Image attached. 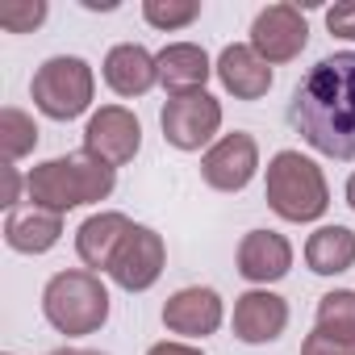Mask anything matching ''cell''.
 <instances>
[{
	"label": "cell",
	"mask_w": 355,
	"mask_h": 355,
	"mask_svg": "<svg viewBox=\"0 0 355 355\" xmlns=\"http://www.w3.org/2000/svg\"><path fill=\"white\" fill-rule=\"evenodd\" d=\"M255 171H259V146L243 130L218 138L201 159V180L218 193H243L255 180Z\"/></svg>",
	"instance_id": "obj_9"
},
{
	"label": "cell",
	"mask_w": 355,
	"mask_h": 355,
	"mask_svg": "<svg viewBox=\"0 0 355 355\" xmlns=\"http://www.w3.org/2000/svg\"><path fill=\"white\" fill-rule=\"evenodd\" d=\"M268 205L284 222H318L330 205L322 167L301 150H280L268 163Z\"/></svg>",
	"instance_id": "obj_4"
},
{
	"label": "cell",
	"mask_w": 355,
	"mask_h": 355,
	"mask_svg": "<svg viewBox=\"0 0 355 355\" xmlns=\"http://www.w3.org/2000/svg\"><path fill=\"white\" fill-rule=\"evenodd\" d=\"M130 230H134V222H130L125 214H92V218L76 230V255H80L88 268L109 272V268H113V255H117V247L125 243Z\"/></svg>",
	"instance_id": "obj_17"
},
{
	"label": "cell",
	"mask_w": 355,
	"mask_h": 355,
	"mask_svg": "<svg viewBox=\"0 0 355 355\" xmlns=\"http://www.w3.org/2000/svg\"><path fill=\"white\" fill-rule=\"evenodd\" d=\"M117 184V167L92 159V155H63V159H46L26 175L30 201L38 209L51 214H67L92 201H105Z\"/></svg>",
	"instance_id": "obj_2"
},
{
	"label": "cell",
	"mask_w": 355,
	"mask_h": 355,
	"mask_svg": "<svg viewBox=\"0 0 355 355\" xmlns=\"http://www.w3.org/2000/svg\"><path fill=\"white\" fill-rule=\"evenodd\" d=\"M46 355H105V351H84V347H59V351H46Z\"/></svg>",
	"instance_id": "obj_28"
},
{
	"label": "cell",
	"mask_w": 355,
	"mask_h": 355,
	"mask_svg": "<svg viewBox=\"0 0 355 355\" xmlns=\"http://www.w3.org/2000/svg\"><path fill=\"white\" fill-rule=\"evenodd\" d=\"M305 263L318 276H338L355 268V230L347 226H318L305 243Z\"/></svg>",
	"instance_id": "obj_19"
},
{
	"label": "cell",
	"mask_w": 355,
	"mask_h": 355,
	"mask_svg": "<svg viewBox=\"0 0 355 355\" xmlns=\"http://www.w3.org/2000/svg\"><path fill=\"white\" fill-rule=\"evenodd\" d=\"M34 146H38V125H34V117L21 113V109H13V105L0 109V150H5V163L26 159Z\"/></svg>",
	"instance_id": "obj_20"
},
{
	"label": "cell",
	"mask_w": 355,
	"mask_h": 355,
	"mask_svg": "<svg viewBox=\"0 0 355 355\" xmlns=\"http://www.w3.org/2000/svg\"><path fill=\"white\" fill-rule=\"evenodd\" d=\"M163 263H167V247H163V234H155L150 226H134L125 234V243L117 247L113 255V284L125 288V293H146L159 276H163Z\"/></svg>",
	"instance_id": "obj_10"
},
{
	"label": "cell",
	"mask_w": 355,
	"mask_h": 355,
	"mask_svg": "<svg viewBox=\"0 0 355 355\" xmlns=\"http://www.w3.org/2000/svg\"><path fill=\"white\" fill-rule=\"evenodd\" d=\"M293 268V247L276 230H251L239 243V276L251 284H276Z\"/></svg>",
	"instance_id": "obj_12"
},
{
	"label": "cell",
	"mask_w": 355,
	"mask_h": 355,
	"mask_svg": "<svg viewBox=\"0 0 355 355\" xmlns=\"http://www.w3.org/2000/svg\"><path fill=\"white\" fill-rule=\"evenodd\" d=\"M0 171H5V201H0V205L13 209V205H17V193H21V175H17V167H13V163H5Z\"/></svg>",
	"instance_id": "obj_26"
},
{
	"label": "cell",
	"mask_w": 355,
	"mask_h": 355,
	"mask_svg": "<svg viewBox=\"0 0 355 355\" xmlns=\"http://www.w3.org/2000/svg\"><path fill=\"white\" fill-rule=\"evenodd\" d=\"M326 30H330L334 38H351V42H355V0L326 9Z\"/></svg>",
	"instance_id": "obj_25"
},
{
	"label": "cell",
	"mask_w": 355,
	"mask_h": 355,
	"mask_svg": "<svg viewBox=\"0 0 355 355\" xmlns=\"http://www.w3.org/2000/svg\"><path fill=\"white\" fill-rule=\"evenodd\" d=\"M42 313L46 322L76 338V334H96L105 322H109V288L101 284L96 272H84V268H71V272H59L46 280L42 288Z\"/></svg>",
	"instance_id": "obj_3"
},
{
	"label": "cell",
	"mask_w": 355,
	"mask_h": 355,
	"mask_svg": "<svg viewBox=\"0 0 355 355\" xmlns=\"http://www.w3.org/2000/svg\"><path fill=\"white\" fill-rule=\"evenodd\" d=\"M318 330L355 343V293L351 288H334L318 301Z\"/></svg>",
	"instance_id": "obj_21"
},
{
	"label": "cell",
	"mask_w": 355,
	"mask_h": 355,
	"mask_svg": "<svg viewBox=\"0 0 355 355\" xmlns=\"http://www.w3.org/2000/svg\"><path fill=\"white\" fill-rule=\"evenodd\" d=\"M218 80H222V88H226L230 96H239V101H263L268 88H272V67H268L251 46L234 42V46H226V51L218 55Z\"/></svg>",
	"instance_id": "obj_16"
},
{
	"label": "cell",
	"mask_w": 355,
	"mask_h": 355,
	"mask_svg": "<svg viewBox=\"0 0 355 355\" xmlns=\"http://www.w3.org/2000/svg\"><path fill=\"white\" fill-rule=\"evenodd\" d=\"M347 205L355 209V175H351V180H347Z\"/></svg>",
	"instance_id": "obj_29"
},
{
	"label": "cell",
	"mask_w": 355,
	"mask_h": 355,
	"mask_svg": "<svg viewBox=\"0 0 355 355\" xmlns=\"http://www.w3.org/2000/svg\"><path fill=\"white\" fill-rule=\"evenodd\" d=\"M142 17L155 30H184L201 17V0H146Z\"/></svg>",
	"instance_id": "obj_22"
},
{
	"label": "cell",
	"mask_w": 355,
	"mask_h": 355,
	"mask_svg": "<svg viewBox=\"0 0 355 355\" xmlns=\"http://www.w3.org/2000/svg\"><path fill=\"white\" fill-rule=\"evenodd\" d=\"M63 239V214H51V209H13L9 222H5V243L21 255H42L51 251L55 243Z\"/></svg>",
	"instance_id": "obj_18"
},
{
	"label": "cell",
	"mask_w": 355,
	"mask_h": 355,
	"mask_svg": "<svg viewBox=\"0 0 355 355\" xmlns=\"http://www.w3.org/2000/svg\"><path fill=\"white\" fill-rule=\"evenodd\" d=\"M163 138L175 150H201L218 130H222V105L209 92H189V96H171L159 113Z\"/></svg>",
	"instance_id": "obj_6"
},
{
	"label": "cell",
	"mask_w": 355,
	"mask_h": 355,
	"mask_svg": "<svg viewBox=\"0 0 355 355\" xmlns=\"http://www.w3.org/2000/svg\"><path fill=\"white\" fill-rule=\"evenodd\" d=\"M105 84L117 96H146L159 84V59L138 42H121L105 55Z\"/></svg>",
	"instance_id": "obj_14"
},
{
	"label": "cell",
	"mask_w": 355,
	"mask_h": 355,
	"mask_svg": "<svg viewBox=\"0 0 355 355\" xmlns=\"http://www.w3.org/2000/svg\"><path fill=\"white\" fill-rule=\"evenodd\" d=\"M46 13L51 9L42 0H5V5H0V26L9 34H30V30H38L46 21Z\"/></svg>",
	"instance_id": "obj_23"
},
{
	"label": "cell",
	"mask_w": 355,
	"mask_h": 355,
	"mask_svg": "<svg viewBox=\"0 0 355 355\" xmlns=\"http://www.w3.org/2000/svg\"><path fill=\"white\" fill-rule=\"evenodd\" d=\"M301 355H355V343H347L338 334H326V330H313L301 343Z\"/></svg>",
	"instance_id": "obj_24"
},
{
	"label": "cell",
	"mask_w": 355,
	"mask_h": 355,
	"mask_svg": "<svg viewBox=\"0 0 355 355\" xmlns=\"http://www.w3.org/2000/svg\"><path fill=\"white\" fill-rule=\"evenodd\" d=\"M146 355H205V351H197V347H189V343H155Z\"/></svg>",
	"instance_id": "obj_27"
},
{
	"label": "cell",
	"mask_w": 355,
	"mask_h": 355,
	"mask_svg": "<svg viewBox=\"0 0 355 355\" xmlns=\"http://www.w3.org/2000/svg\"><path fill=\"white\" fill-rule=\"evenodd\" d=\"M288 326V301L268 293V288H251L234 301V334L243 343H272L280 338Z\"/></svg>",
	"instance_id": "obj_13"
},
{
	"label": "cell",
	"mask_w": 355,
	"mask_h": 355,
	"mask_svg": "<svg viewBox=\"0 0 355 355\" xmlns=\"http://www.w3.org/2000/svg\"><path fill=\"white\" fill-rule=\"evenodd\" d=\"M155 59H159V84H163L171 96L205 92L209 71H218V67L209 63V55H205L197 42H171V46H163Z\"/></svg>",
	"instance_id": "obj_15"
},
{
	"label": "cell",
	"mask_w": 355,
	"mask_h": 355,
	"mask_svg": "<svg viewBox=\"0 0 355 355\" xmlns=\"http://www.w3.org/2000/svg\"><path fill=\"white\" fill-rule=\"evenodd\" d=\"M288 125L330 159H355V51L326 55L309 67L288 101Z\"/></svg>",
	"instance_id": "obj_1"
},
{
	"label": "cell",
	"mask_w": 355,
	"mask_h": 355,
	"mask_svg": "<svg viewBox=\"0 0 355 355\" xmlns=\"http://www.w3.org/2000/svg\"><path fill=\"white\" fill-rule=\"evenodd\" d=\"M163 326L171 334H184V338H205L222 326V297L214 288H201V284L171 293L163 305Z\"/></svg>",
	"instance_id": "obj_11"
},
{
	"label": "cell",
	"mask_w": 355,
	"mask_h": 355,
	"mask_svg": "<svg viewBox=\"0 0 355 355\" xmlns=\"http://www.w3.org/2000/svg\"><path fill=\"white\" fill-rule=\"evenodd\" d=\"M309 42V26H305V13L297 5H268L255 26H251V51L276 67V63H293Z\"/></svg>",
	"instance_id": "obj_8"
},
{
	"label": "cell",
	"mask_w": 355,
	"mask_h": 355,
	"mask_svg": "<svg viewBox=\"0 0 355 355\" xmlns=\"http://www.w3.org/2000/svg\"><path fill=\"white\" fill-rule=\"evenodd\" d=\"M92 92H96V80H92V67L80 55H55V59H46L34 71V84H30V96H34L38 113H46L51 121L80 117L92 105Z\"/></svg>",
	"instance_id": "obj_5"
},
{
	"label": "cell",
	"mask_w": 355,
	"mask_h": 355,
	"mask_svg": "<svg viewBox=\"0 0 355 355\" xmlns=\"http://www.w3.org/2000/svg\"><path fill=\"white\" fill-rule=\"evenodd\" d=\"M142 146V121L125 109V105H105L88 117L84 130V155L109 163V167H125Z\"/></svg>",
	"instance_id": "obj_7"
}]
</instances>
